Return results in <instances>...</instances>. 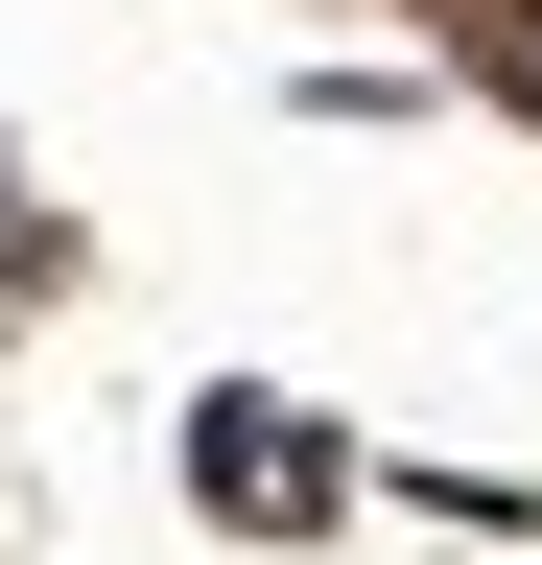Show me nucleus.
Instances as JSON below:
<instances>
[{"instance_id": "20e7f679", "label": "nucleus", "mask_w": 542, "mask_h": 565, "mask_svg": "<svg viewBox=\"0 0 542 565\" xmlns=\"http://www.w3.org/2000/svg\"><path fill=\"white\" fill-rule=\"evenodd\" d=\"M0 282H24V307H47V282H72V236H47L24 189H0Z\"/></svg>"}, {"instance_id": "f03ea898", "label": "nucleus", "mask_w": 542, "mask_h": 565, "mask_svg": "<svg viewBox=\"0 0 542 565\" xmlns=\"http://www.w3.org/2000/svg\"><path fill=\"white\" fill-rule=\"evenodd\" d=\"M354 494H401V519H471V542H542V494H519V471H354Z\"/></svg>"}, {"instance_id": "7ed1b4c3", "label": "nucleus", "mask_w": 542, "mask_h": 565, "mask_svg": "<svg viewBox=\"0 0 542 565\" xmlns=\"http://www.w3.org/2000/svg\"><path fill=\"white\" fill-rule=\"evenodd\" d=\"M471 71H496V95L542 118V0H471Z\"/></svg>"}, {"instance_id": "f257e3e1", "label": "nucleus", "mask_w": 542, "mask_h": 565, "mask_svg": "<svg viewBox=\"0 0 542 565\" xmlns=\"http://www.w3.org/2000/svg\"><path fill=\"white\" fill-rule=\"evenodd\" d=\"M354 424H307V401H259V377H213V401H189V494H213V519H259V542H330V519H354Z\"/></svg>"}]
</instances>
